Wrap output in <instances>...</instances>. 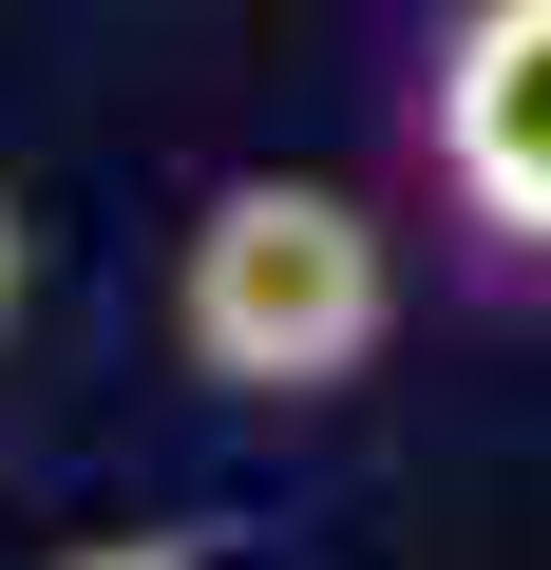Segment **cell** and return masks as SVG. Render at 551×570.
Returning a JSON list of instances; mask_svg holds the SVG:
<instances>
[{"mask_svg": "<svg viewBox=\"0 0 551 570\" xmlns=\"http://www.w3.org/2000/svg\"><path fill=\"white\" fill-rule=\"evenodd\" d=\"M400 324V247L324 171H228L171 247V343L209 400H343Z\"/></svg>", "mask_w": 551, "mask_h": 570, "instance_id": "1", "label": "cell"}, {"mask_svg": "<svg viewBox=\"0 0 551 570\" xmlns=\"http://www.w3.org/2000/svg\"><path fill=\"white\" fill-rule=\"evenodd\" d=\"M419 134H437V190L494 247H551V0H456Z\"/></svg>", "mask_w": 551, "mask_h": 570, "instance_id": "2", "label": "cell"}, {"mask_svg": "<svg viewBox=\"0 0 551 570\" xmlns=\"http://www.w3.org/2000/svg\"><path fill=\"white\" fill-rule=\"evenodd\" d=\"M58 570H247V551H228V532H77Z\"/></svg>", "mask_w": 551, "mask_h": 570, "instance_id": "3", "label": "cell"}, {"mask_svg": "<svg viewBox=\"0 0 551 570\" xmlns=\"http://www.w3.org/2000/svg\"><path fill=\"white\" fill-rule=\"evenodd\" d=\"M20 266H39V228H20V190H0V324H20Z\"/></svg>", "mask_w": 551, "mask_h": 570, "instance_id": "4", "label": "cell"}]
</instances>
